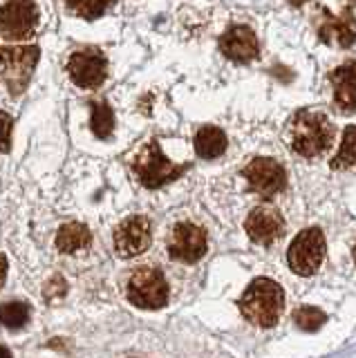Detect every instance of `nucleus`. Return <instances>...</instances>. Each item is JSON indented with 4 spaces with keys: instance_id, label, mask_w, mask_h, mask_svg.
Segmentation results:
<instances>
[{
    "instance_id": "obj_1",
    "label": "nucleus",
    "mask_w": 356,
    "mask_h": 358,
    "mask_svg": "<svg viewBox=\"0 0 356 358\" xmlns=\"http://www.w3.org/2000/svg\"><path fill=\"white\" fill-rule=\"evenodd\" d=\"M287 137L292 148L303 157H318L334 141V126L318 110H300L289 121Z\"/></svg>"
},
{
    "instance_id": "obj_2",
    "label": "nucleus",
    "mask_w": 356,
    "mask_h": 358,
    "mask_svg": "<svg viewBox=\"0 0 356 358\" xmlns=\"http://www.w3.org/2000/svg\"><path fill=\"white\" fill-rule=\"evenodd\" d=\"M285 307V294L280 285L269 278H258L247 287L240 298V311L249 322L258 327H271L278 322Z\"/></svg>"
},
{
    "instance_id": "obj_3",
    "label": "nucleus",
    "mask_w": 356,
    "mask_h": 358,
    "mask_svg": "<svg viewBox=\"0 0 356 358\" xmlns=\"http://www.w3.org/2000/svg\"><path fill=\"white\" fill-rule=\"evenodd\" d=\"M186 164H173L169 157L162 152V145L157 139L146 141L139 148V152L132 159V173L137 175L139 182L146 188H162L173 179L182 177L186 171Z\"/></svg>"
},
{
    "instance_id": "obj_4",
    "label": "nucleus",
    "mask_w": 356,
    "mask_h": 358,
    "mask_svg": "<svg viewBox=\"0 0 356 358\" xmlns=\"http://www.w3.org/2000/svg\"><path fill=\"white\" fill-rule=\"evenodd\" d=\"M36 45H23V48H3L0 45V76L5 78L9 92L14 96L23 94L31 78V72L38 63Z\"/></svg>"
},
{
    "instance_id": "obj_5",
    "label": "nucleus",
    "mask_w": 356,
    "mask_h": 358,
    "mask_svg": "<svg viewBox=\"0 0 356 358\" xmlns=\"http://www.w3.org/2000/svg\"><path fill=\"white\" fill-rule=\"evenodd\" d=\"M287 260L294 273L314 275L322 260H325V235H322V231L311 227L303 233H298L292 246H289Z\"/></svg>"
},
{
    "instance_id": "obj_6",
    "label": "nucleus",
    "mask_w": 356,
    "mask_h": 358,
    "mask_svg": "<svg viewBox=\"0 0 356 358\" xmlns=\"http://www.w3.org/2000/svg\"><path fill=\"white\" fill-rule=\"evenodd\" d=\"M128 300L139 309H162L169 302V285L162 271L150 266L137 268L128 280Z\"/></svg>"
},
{
    "instance_id": "obj_7",
    "label": "nucleus",
    "mask_w": 356,
    "mask_h": 358,
    "mask_svg": "<svg viewBox=\"0 0 356 358\" xmlns=\"http://www.w3.org/2000/svg\"><path fill=\"white\" fill-rule=\"evenodd\" d=\"M38 25V7L34 3L12 0L0 5V34L7 41H25Z\"/></svg>"
},
{
    "instance_id": "obj_8",
    "label": "nucleus",
    "mask_w": 356,
    "mask_h": 358,
    "mask_svg": "<svg viewBox=\"0 0 356 358\" xmlns=\"http://www.w3.org/2000/svg\"><path fill=\"white\" fill-rule=\"evenodd\" d=\"M68 72L72 81L79 87L94 90L99 87L108 76V61L99 50H83L74 52L68 61Z\"/></svg>"
},
{
    "instance_id": "obj_9",
    "label": "nucleus",
    "mask_w": 356,
    "mask_h": 358,
    "mask_svg": "<svg viewBox=\"0 0 356 358\" xmlns=\"http://www.w3.org/2000/svg\"><path fill=\"white\" fill-rule=\"evenodd\" d=\"M244 177H247L249 186L255 190V193L264 195V197L280 193L287 184L285 168L276 159H269V157H258V159L247 164V168H244Z\"/></svg>"
},
{
    "instance_id": "obj_10",
    "label": "nucleus",
    "mask_w": 356,
    "mask_h": 358,
    "mask_svg": "<svg viewBox=\"0 0 356 358\" xmlns=\"http://www.w3.org/2000/svg\"><path fill=\"white\" fill-rule=\"evenodd\" d=\"M150 222L143 215H132L124 220L115 231V251L121 257H132L143 253L150 246Z\"/></svg>"
},
{
    "instance_id": "obj_11",
    "label": "nucleus",
    "mask_w": 356,
    "mask_h": 358,
    "mask_svg": "<svg viewBox=\"0 0 356 358\" xmlns=\"http://www.w3.org/2000/svg\"><path fill=\"white\" fill-rule=\"evenodd\" d=\"M169 253L180 262H197L206 253V233L191 222L177 224L169 240Z\"/></svg>"
},
{
    "instance_id": "obj_12",
    "label": "nucleus",
    "mask_w": 356,
    "mask_h": 358,
    "mask_svg": "<svg viewBox=\"0 0 356 358\" xmlns=\"http://www.w3.org/2000/svg\"><path fill=\"white\" fill-rule=\"evenodd\" d=\"M249 238L258 244H271L283 235L285 231V220L280 210L273 206H258L251 210V215L244 222Z\"/></svg>"
},
{
    "instance_id": "obj_13",
    "label": "nucleus",
    "mask_w": 356,
    "mask_h": 358,
    "mask_svg": "<svg viewBox=\"0 0 356 358\" xmlns=\"http://www.w3.org/2000/svg\"><path fill=\"white\" fill-rule=\"evenodd\" d=\"M220 50L231 61L249 63V61L255 59V56H258L260 45H258V38H255V34H253L251 27L236 25L220 38Z\"/></svg>"
},
{
    "instance_id": "obj_14",
    "label": "nucleus",
    "mask_w": 356,
    "mask_h": 358,
    "mask_svg": "<svg viewBox=\"0 0 356 358\" xmlns=\"http://www.w3.org/2000/svg\"><path fill=\"white\" fill-rule=\"evenodd\" d=\"M318 36L332 48H350L356 41V18L350 11L325 14L318 25Z\"/></svg>"
},
{
    "instance_id": "obj_15",
    "label": "nucleus",
    "mask_w": 356,
    "mask_h": 358,
    "mask_svg": "<svg viewBox=\"0 0 356 358\" xmlns=\"http://www.w3.org/2000/svg\"><path fill=\"white\" fill-rule=\"evenodd\" d=\"M329 81L334 87V101L343 110L356 108V61L343 63L329 74Z\"/></svg>"
},
{
    "instance_id": "obj_16",
    "label": "nucleus",
    "mask_w": 356,
    "mask_h": 358,
    "mask_svg": "<svg viewBox=\"0 0 356 358\" xmlns=\"http://www.w3.org/2000/svg\"><path fill=\"white\" fill-rule=\"evenodd\" d=\"M90 242H92V233L87 231L85 224H79V222L65 224V227L59 229V235H57V246L63 253H76L81 249H87Z\"/></svg>"
},
{
    "instance_id": "obj_17",
    "label": "nucleus",
    "mask_w": 356,
    "mask_h": 358,
    "mask_svg": "<svg viewBox=\"0 0 356 358\" xmlns=\"http://www.w3.org/2000/svg\"><path fill=\"white\" fill-rule=\"evenodd\" d=\"M195 150L204 159H215L227 150V134L215 126H206L195 134Z\"/></svg>"
},
{
    "instance_id": "obj_18",
    "label": "nucleus",
    "mask_w": 356,
    "mask_h": 358,
    "mask_svg": "<svg viewBox=\"0 0 356 358\" xmlns=\"http://www.w3.org/2000/svg\"><path fill=\"white\" fill-rule=\"evenodd\" d=\"M92 132L99 139H108L115 130V115L106 101H94L92 103V119H90Z\"/></svg>"
},
{
    "instance_id": "obj_19",
    "label": "nucleus",
    "mask_w": 356,
    "mask_h": 358,
    "mask_svg": "<svg viewBox=\"0 0 356 358\" xmlns=\"http://www.w3.org/2000/svg\"><path fill=\"white\" fill-rule=\"evenodd\" d=\"M356 164V128L348 126L343 132V141H341V148L336 152V157L332 159V168H350Z\"/></svg>"
},
{
    "instance_id": "obj_20",
    "label": "nucleus",
    "mask_w": 356,
    "mask_h": 358,
    "mask_svg": "<svg viewBox=\"0 0 356 358\" xmlns=\"http://www.w3.org/2000/svg\"><path fill=\"white\" fill-rule=\"evenodd\" d=\"M29 320V307L25 302H7V305L0 307V322L5 324V327H12V329H18L23 327V324Z\"/></svg>"
},
{
    "instance_id": "obj_21",
    "label": "nucleus",
    "mask_w": 356,
    "mask_h": 358,
    "mask_svg": "<svg viewBox=\"0 0 356 358\" xmlns=\"http://www.w3.org/2000/svg\"><path fill=\"white\" fill-rule=\"evenodd\" d=\"M294 320L300 329L305 331H318L322 324H325V313H322L318 307H300L296 313H294Z\"/></svg>"
},
{
    "instance_id": "obj_22",
    "label": "nucleus",
    "mask_w": 356,
    "mask_h": 358,
    "mask_svg": "<svg viewBox=\"0 0 356 358\" xmlns=\"http://www.w3.org/2000/svg\"><path fill=\"white\" fill-rule=\"evenodd\" d=\"M108 7V3H99V0H81V3H68V9L74 11L76 16H83L87 20L99 18L104 14V9Z\"/></svg>"
},
{
    "instance_id": "obj_23",
    "label": "nucleus",
    "mask_w": 356,
    "mask_h": 358,
    "mask_svg": "<svg viewBox=\"0 0 356 358\" xmlns=\"http://www.w3.org/2000/svg\"><path fill=\"white\" fill-rule=\"evenodd\" d=\"M12 126L14 119L7 112H0V152H7L12 148Z\"/></svg>"
},
{
    "instance_id": "obj_24",
    "label": "nucleus",
    "mask_w": 356,
    "mask_h": 358,
    "mask_svg": "<svg viewBox=\"0 0 356 358\" xmlns=\"http://www.w3.org/2000/svg\"><path fill=\"white\" fill-rule=\"evenodd\" d=\"M65 291H68V287H65V282H63V278H54L52 282L45 287V291H43V294H45V298L48 300H52V298H61Z\"/></svg>"
},
{
    "instance_id": "obj_25",
    "label": "nucleus",
    "mask_w": 356,
    "mask_h": 358,
    "mask_svg": "<svg viewBox=\"0 0 356 358\" xmlns=\"http://www.w3.org/2000/svg\"><path fill=\"white\" fill-rule=\"evenodd\" d=\"M5 275H7V257L0 253V285L5 282Z\"/></svg>"
},
{
    "instance_id": "obj_26",
    "label": "nucleus",
    "mask_w": 356,
    "mask_h": 358,
    "mask_svg": "<svg viewBox=\"0 0 356 358\" xmlns=\"http://www.w3.org/2000/svg\"><path fill=\"white\" fill-rule=\"evenodd\" d=\"M0 358H12V352L7 350V347L0 345Z\"/></svg>"
},
{
    "instance_id": "obj_27",
    "label": "nucleus",
    "mask_w": 356,
    "mask_h": 358,
    "mask_svg": "<svg viewBox=\"0 0 356 358\" xmlns=\"http://www.w3.org/2000/svg\"><path fill=\"white\" fill-rule=\"evenodd\" d=\"M354 262H356V246H354Z\"/></svg>"
}]
</instances>
